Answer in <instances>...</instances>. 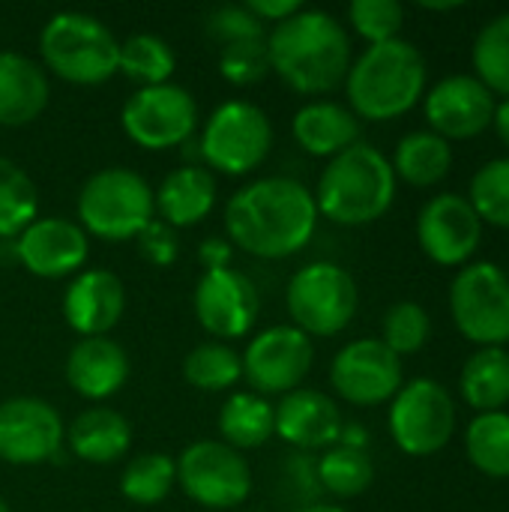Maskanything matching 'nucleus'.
Masks as SVG:
<instances>
[{
  "label": "nucleus",
  "mask_w": 509,
  "mask_h": 512,
  "mask_svg": "<svg viewBox=\"0 0 509 512\" xmlns=\"http://www.w3.org/2000/svg\"><path fill=\"white\" fill-rule=\"evenodd\" d=\"M270 147H273V123L264 114V108L246 99H231L222 102L204 123L198 156L207 162V168L219 174L243 177L264 165Z\"/></svg>",
  "instance_id": "obj_7"
},
{
  "label": "nucleus",
  "mask_w": 509,
  "mask_h": 512,
  "mask_svg": "<svg viewBox=\"0 0 509 512\" xmlns=\"http://www.w3.org/2000/svg\"><path fill=\"white\" fill-rule=\"evenodd\" d=\"M426 87V60L408 39L369 45L348 69L345 90L351 111L363 120H396L408 114Z\"/></svg>",
  "instance_id": "obj_3"
},
{
  "label": "nucleus",
  "mask_w": 509,
  "mask_h": 512,
  "mask_svg": "<svg viewBox=\"0 0 509 512\" xmlns=\"http://www.w3.org/2000/svg\"><path fill=\"white\" fill-rule=\"evenodd\" d=\"M393 198L396 174L390 159L363 141L333 156L315 189L318 216L351 228L378 222L393 207Z\"/></svg>",
  "instance_id": "obj_4"
},
{
  "label": "nucleus",
  "mask_w": 509,
  "mask_h": 512,
  "mask_svg": "<svg viewBox=\"0 0 509 512\" xmlns=\"http://www.w3.org/2000/svg\"><path fill=\"white\" fill-rule=\"evenodd\" d=\"M456 432V405L450 393L432 381L417 378L402 384L390 405V435L408 456H435Z\"/></svg>",
  "instance_id": "obj_11"
},
{
  "label": "nucleus",
  "mask_w": 509,
  "mask_h": 512,
  "mask_svg": "<svg viewBox=\"0 0 509 512\" xmlns=\"http://www.w3.org/2000/svg\"><path fill=\"white\" fill-rule=\"evenodd\" d=\"M249 512H267V510H249Z\"/></svg>",
  "instance_id": "obj_49"
},
{
  "label": "nucleus",
  "mask_w": 509,
  "mask_h": 512,
  "mask_svg": "<svg viewBox=\"0 0 509 512\" xmlns=\"http://www.w3.org/2000/svg\"><path fill=\"white\" fill-rule=\"evenodd\" d=\"M357 282L354 276L330 261H315L297 270L288 282V312L294 327L312 336H336L357 315Z\"/></svg>",
  "instance_id": "obj_8"
},
{
  "label": "nucleus",
  "mask_w": 509,
  "mask_h": 512,
  "mask_svg": "<svg viewBox=\"0 0 509 512\" xmlns=\"http://www.w3.org/2000/svg\"><path fill=\"white\" fill-rule=\"evenodd\" d=\"M219 72L225 81L237 87L258 84L270 72V54H267V36L264 39H246L222 45L219 51Z\"/></svg>",
  "instance_id": "obj_40"
},
{
  "label": "nucleus",
  "mask_w": 509,
  "mask_h": 512,
  "mask_svg": "<svg viewBox=\"0 0 509 512\" xmlns=\"http://www.w3.org/2000/svg\"><path fill=\"white\" fill-rule=\"evenodd\" d=\"M495 96L474 75H450L426 96V120L444 141H465L486 132L495 120Z\"/></svg>",
  "instance_id": "obj_19"
},
{
  "label": "nucleus",
  "mask_w": 509,
  "mask_h": 512,
  "mask_svg": "<svg viewBox=\"0 0 509 512\" xmlns=\"http://www.w3.org/2000/svg\"><path fill=\"white\" fill-rule=\"evenodd\" d=\"M246 9L267 27V24H279L291 15H297L303 9L300 0H249Z\"/></svg>",
  "instance_id": "obj_43"
},
{
  "label": "nucleus",
  "mask_w": 509,
  "mask_h": 512,
  "mask_svg": "<svg viewBox=\"0 0 509 512\" xmlns=\"http://www.w3.org/2000/svg\"><path fill=\"white\" fill-rule=\"evenodd\" d=\"M156 213L171 228H189L210 216L216 207V177L201 165H180L153 192Z\"/></svg>",
  "instance_id": "obj_24"
},
{
  "label": "nucleus",
  "mask_w": 509,
  "mask_h": 512,
  "mask_svg": "<svg viewBox=\"0 0 509 512\" xmlns=\"http://www.w3.org/2000/svg\"><path fill=\"white\" fill-rule=\"evenodd\" d=\"M330 384L351 405H384L402 390V360L381 339H357L333 357Z\"/></svg>",
  "instance_id": "obj_15"
},
{
  "label": "nucleus",
  "mask_w": 509,
  "mask_h": 512,
  "mask_svg": "<svg viewBox=\"0 0 509 512\" xmlns=\"http://www.w3.org/2000/svg\"><path fill=\"white\" fill-rule=\"evenodd\" d=\"M270 72L291 90L318 96L345 84L351 69L348 30L324 9H300L267 36Z\"/></svg>",
  "instance_id": "obj_2"
},
{
  "label": "nucleus",
  "mask_w": 509,
  "mask_h": 512,
  "mask_svg": "<svg viewBox=\"0 0 509 512\" xmlns=\"http://www.w3.org/2000/svg\"><path fill=\"white\" fill-rule=\"evenodd\" d=\"M465 450L471 465L492 477V480H509V414L492 411L477 414L465 432Z\"/></svg>",
  "instance_id": "obj_30"
},
{
  "label": "nucleus",
  "mask_w": 509,
  "mask_h": 512,
  "mask_svg": "<svg viewBox=\"0 0 509 512\" xmlns=\"http://www.w3.org/2000/svg\"><path fill=\"white\" fill-rule=\"evenodd\" d=\"M18 261L39 279H63L78 276L90 255L87 231L63 216H36L15 237Z\"/></svg>",
  "instance_id": "obj_18"
},
{
  "label": "nucleus",
  "mask_w": 509,
  "mask_h": 512,
  "mask_svg": "<svg viewBox=\"0 0 509 512\" xmlns=\"http://www.w3.org/2000/svg\"><path fill=\"white\" fill-rule=\"evenodd\" d=\"M138 249L141 255L156 264V267H171L177 261V234L171 225H165L162 219H153L138 237Z\"/></svg>",
  "instance_id": "obj_42"
},
{
  "label": "nucleus",
  "mask_w": 509,
  "mask_h": 512,
  "mask_svg": "<svg viewBox=\"0 0 509 512\" xmlns=\"http://www.w3.org/2000/svg\"><path fill=\"white\" fill-rule=\"evenodd\" d=\"M66 426L57 408L36 396L0 402V462L30 468L60 456Z\"/></svg>",
  "instance_id": "obj_14"
},
{
  "label": "nucleus",
  "mask_w": 509,
  "mask_h": 512,
  "mask_svg": "<svg viewBox=\"0 0 509 512\" xmlns=\"http://www.w3.org/2000/svg\"><path fill=\"white\" fill-rule=\"evenodd\" d=\"M339 444H342V447H351V450H366L369 435H366V429H363L360 423H351V426H342Z\"/></svg>",
  "instance_id": "obj_45"
},
{
  "label": "nucleus",
  "mask_w": 509,
  "mask_h": 512,
  "mask_svg": "<svg viewBox=\"0 0 509 512\" xmlns=\"http://www.w3.org/2000/svg\"><path fill=\"white\" fill-rule=\"evenodd\" d=\"M207 33L222 42V45H231V42H246V39H264V24L243 6H219L210 12L207 18Z\"/></svg>",
  "instance_id": "obj_41"
},
{
  "label": "nucleus",
  "mask_w": 509,
  "mask_h": 512,
  "mask_svg": "<svg viewBox=\"0 0 509 512\" xmlns=\"http://www.w3.org/2000/svg\"><path fill=\"white\" fill-rule=\"evenodd\" d=\"M240 360H243V375L258 396L291 393L312 372L315 345L294 324H276L258 333L246 345V354Z\"/></svg>",
  "instance_id": "obj_13"
},
{
  "label": "nucleus",
  "mask_w": 509,
  "mask_h": 512,
  "mask_svg": "<svg viewBox=\"0 0 509 512\" xmlns=\"http://www.w3.org/2000/svg\"><path fill=\"white\" fill-rule=\"evenodd\" d=\"M231 255H234L231 243H228V240H219V237H207V240L201 243V249H198V258H201V264H204L207 270H222V267H228V264H231Z\"/></svg>",
  "instance_id": "obj_44"
},
{
  "label": "nucleus",
  "mask_w": 509,
  "mask_h": 512,
  "mask_svg": "<svg viewBox=\"0 0 509 512\" xmlns=\"http://www.w3.org/2000/svg\"><path fill=\"white\" fill-rule=\"evenodd\" d=\"M123 132L144 150H171L192 141L198 105L192 93L174 81L138 87L120 111Z\"/></svg>",
  "instance_id": "obj_12"
},
{
  "label": "nucleus",
  "mask_w": 509,
  "mask_h": 512,
  "mask_svg": "<svg viewBox=\"0 0 509 512\" xmlns=\"http://www.w3.org/2000/svg\"><path fill=\"white\" fill-rule=\"evenodd\" d=\"M177 483V465L165 453H141L120 474V495L135 507L162 504Z\"/></svg>",
  "instance_id": "obj_31"
},
{
  "label": "nucleus",
  "mask_w": 509,
  "mask_h": 512,
  "mask_svg": "<svg viewBox=\"0 0 509 512\" xmlns=\"http://www.w3.org/2000/svg\"><path fill=\"white\" fill-rule=\"evenodd\" d=\"M393 174L402 177L411 186H435L441 183L453 168V150L450 144L435 132H411L399 141L393 153Z\"/></svg>",
  "instance_id": "obj_29"
},
{
  "label": "nucleus",
  "mask_w": 509,
  "mask_h": 512,
  "mask_svg": "<svg viewBox=\"0 0 509 512\" xmlns=\"http://www.w3.org/2000/svg\"><path fill=\"white\" fill-rule=\"evenodd\" d=\"M462 399L480 414H492L509 405V351L480 348L462 369Z\"/></svg>",
  "instance_id": "obj_28"
},
{
  "label": "nucleus",
  "mask_w": 509,
  "mask_h": 512,
  "mask_svg": "<svg viewBox=\"0 0 509 512\" xmlns=\"http://www.w3.org/2000/svg\"><path fill=\"white\" fill-rule=\"evenodd\" d=\"M483 237V222L471 201L453 192L435 195L417 216V240L426 258L441 267H462L471 261Z\"/></svg>",
  "instance_id": "obj_17"
},
{
  "label": "nucleus",
  "mask_w": 509,
  "mask_h": 512,
  "mask_svg": "<svg viewBox=\"0 0 509 512\" xmlns=\"http://www.w3.org/2000/svg\"><path fill=\"white\" fill-rule=\"evenodd\" d=\"M81 228L99 240H135L156 216L150 183L132 168H102L90 174L78 192Z\"/></svg>",
  "instance_id": "obj_6"
},
{
  "label": "nucleus",
  "mask_w": 509,
  "mask_h": 512,
  "mask_svg": "<svg viewBox=\"0 0 509 512\" xmlns=\"http://www.w3.org/2000/svg\"><path fill=\"white\" fill-rule=\"evenodd\" d=\"M192 306L198 324L210 336H216V342H222V339H240L255 327L261 312V297L246 273L234 267H222V270H204L192 294Z\"/></svg>",
  "instance_id": "obj_16"
},
{
  "label": "nucleus",
  "mask_w": 509,
  "mask_h": 512,
  "mask_svg": "<svg viewBox=\"0 0 509 512\" xmlns=\"http://www.w3.org/2000/svg\"><path fill=\"white\" fill-rule=\"evenodd\" d=\"M39 213L36 183L21 165L0 156V240H15Z\"/></svg>",
  "instance_id": "obj_33"
},
{
  "label": "nucleus",
  "mask_w": 509,
  "mask_h": 512,
  "mask_svg": "<svg viewBox=\"0 0 509 512\" xmlns=\"http://www.w3.org/2000/svg\"><path fill=\"white\" fill-rule=\"evenodd\" d=\"M492 123H495L498 138H501V141L509 147V99H504V102L495 108V120H492Z\"/></svg>",
  "instance_id": "obj_46"
},
{
  "label": "nucleus",
  "mask_w": 509,
  "mask_h": 512,
  "mask_svg": "<svg viewBox=\"0 0 509 512\" xmlns=\"http://www.w3.org/2000/svg\"><path fill=\"white\" fill-rule=\"evenodd\" d=\"M183 378L204 393H222L240 384L243 360L225 342H204L195 345L183 360Z\"/></svg>",
  "instance_id": "obj_32"
},
{
  "label": "nucleus",
  "mask_w": 509,
  "mask_h": 512,
  "mask_svg": "<svg viewBox=\"0 0 509 512\" xmlns=\"http://www.w3.org/2000/svg\"><path fill=\"white\" fill-rule=\"evenodd\" d=\"M51 99L48 75L18 51H0V126L33 123Z\"/></svg>",
  "instance_id": "obj_23"
},
{
  "label": "nucleus",
  "mask_w": 509,
  "mask_h": 512,
  "mask_svg": "<svg viewBox=\"0 0 509 512\" xmlns=\"http://www.w3.org/2000/svg\"><path fill=\"white\" fill-rule=\"evenodd\" d=\"M429 333H432V321H429L426 309L420 303L405 300V303H396L387 309L381 342L396 357H405V354H417L429 342Z\"/></svg>",
  "instance_id": "obj_38"
},
{
  "label": "nucleus",
  "mask_w": 509,
  "mask_h": 512,
  "mask_svg": "<svg viewBox=\"0 0 509 512\" xmlns=\"http://www.w3.org/2000/svg\"><path fill=\"white\" fill-rule=\"evenodd\" d=\"M321 486L336 495V498H357L363 495L372 480H375V465L369 459L366 450H351V447H342V444H333L318 468H315Z\"/></svg>",
  "instance_id": "obj_35"
},
{
  "label": "nucleus",
  "mask_w": 509,
  "mask_h": 512,
  "mask_svg": "<svg viewBox=\"0 0 509 512\" xmlns=\"http://www.w3.org/2000/svg\"><path fill=\"white\" fill-rule=\"evenodd\" d=\"M315 228V195L291 177H261L225 204L228 237L255 258H291L309 246Z\"/></svg>",
  "instance_id": "obj_1"
},
{
  "label": "nucleus",
  "mask_w": 509,
  "mask_h": 512,
  "mask_svg": "<svg viewBox=\"0 0 509 512\" xmlns=\"http://www.w3.org/2000/svg\"><path fill=\"white\" fill-rule=\"evenodd\" d=\"M276 408V435L297 450H330L342 435V414L321 390L297 387Z\"/></svg>",
  "instance_id": "obj_21"
},
{
  "label": "nucleus",
  "mask_w": 509,
  "mask_h": 512,
  "mask_svg": "<svg viewBox=\"0 0 509 512\" xmlns=\"http://www.w3.org/2000/svg\"><path fill=\"white\" fill-rule=\"evenodd\" d=\"M219 435L231 450H258L276 435V408L258 393H234L219 408Z\"/></svg>",
  "instance_id": "obj_27"
},
{
  "label": "nucleus",
  "mask_w": 509,
  "mask_h": 512,
  "mask_svg": "<svg viewBox=\"0 0 509 512\" xmlns=\"http://www.w3.org/2000/svg\"><path fill=\"white\" fill-rule=\"evenodd\" d=\"M468 201L480 222L509 228V159H492L474 174Z\"/></svg>",
  "instance_id": "obj_37"
},
{
  "label": "nucleus",
  "mask_w": 509,
  "mask_h": 512,
  "mask_svg": "<svg viewBox=\"0 0 509 512\" xmlns=\"http://www.w3.org/2000/svg\"><path fill=\"white\" fill-rule=\"evenodd\" d=\"M348 18H351V27L369 45H381V42L399 39L405 9L396 0H354L348 6Z\"/></svg>",
  "instance_id": "obj_39"
},
{
  "label": "nucleus",
  "mask_w": 509,
  "mask_h": 512,
  "mask_svg": "<svg viewBox=\"0 0 509 512\" xmlns=\"http://www.w3.org/2000/svg\"><path fill=\"white\" fill-rule=\"evenodd\" d=\"M75 459L90 465H111L120 456H126L132 444V426L129 420L114 408H84L69 426L63 438Z\"/></svg>",
  "instance_id": "obj_25"
},
{
  "label": "nucleus",
  "mask_w": 509,
  "mask_h": 512,
  "mask_svg": "<svg viewBox=\"0 0 509 512\" xmlns=\"http://www.w3.org/2000/svg\"><path fill=\"white\" fill-rule=\"evenodd\" d=\"M126 312L123 279L111 270H81L63 294V318L81 336L111 333Z\"/></svg>",
  "instance_id": "obj_20"
},
{
  "label": "nucleus",
  "mask_w": 509,
  "mask_h": 512,
  "mask_svg": "<svg viewBox=\"0 0 509 512\" xmlns=\"http://www.w3.org/2000/svg\"><path fill=\"white\" fill-rule=\"evenodd\" d=\"M294 141L312 156H339L360 141V117L339 102H309L291 120Z\"/></svg>",
  "instance_id": "obj_26"
},
{
  "label": "nucleus",
  "mask_w": 509,
  "mask_h": 512,
  "mask_svg": "<svg viewBox=\"0 0 509 512\" xmlns=\"http://www.w3.org/2000/svg\"><path fill=\"white\" fill-rule=\"evenodd\" d=\"M474 78H480L492 96L509 99V12L492 18L474 42Z\"/></svg>",
  "instance_id": "obj_36"
},
{
  "label": "nucleus",
  "mask_w": 509,
  "mask_h": 512,
  "mask_svg": "<svg viewBox=\"0 0 509 512\" xmlns=\"http://www.w3.org/2000/svg\"><path fill=\"white\" fill-rule=\"evenodd\" d=\"M300 512H348L342 510V507H336V504H312V507H306V510Z\"/></svg>",
  "instance_id": "obj_47"
},
{
  "label": "nucleus",
  "mask_w": 509,
  "mask_h": 512,
  "mask_svg": "<svg viewBox=\"0 0 509 512\" xmlns=\"http://www.w3.org/2000/svg\"><path fill=\"white\" fill-rule=\"evenodd\" d=\"M450 312L456 330L483 348L509 342V276L489 264H465L450 288Z\"/></svg>",
  "instance_id": "obj_9"
},
{
  "label": "nucleus",
  "mask_w": 509,
  "mask_h": 512,
  "mask_svg": "<svg viewBox=\"0 0 509 512\" xmlns=\"http://www.w3.org/2000/svg\"><path fill=\"white\" fill-rule=\"evenodd\" d=\"M126 378H129V357L123 345H117L108 336L78 339L66 357V384L90 402L111 399L114 393L123 390Z\"/></svg>",
  "instance_id": "obj_22"
},
{
  "label": "nucleus",
  "mask_w": 509,
  "mask_h": 512,
  "mask_svg": "<svg viewBox=\"0 0 509 512\" xmlns=\"http://www.w3.org/2000/svg\"><path fill=\"white\" fill-rule=\"evenodd\" d=\"M177 66L174 48L156 33H135L120 45V72L141 87L168 84Z\"/></svg>",
  "instance_id": "obj_34"
},
{
  "label": "nucleus",
  "mask_w": 509,
  "mask_h": 512,
  "mask_svg": "<svg viewBox=\"0 0 509 512\" xmlns=\"http://www.w3.org/2000/svg\"><path fill=\"white\" fill-rule=\"evenodd\" d=\"M174 465L180 489L204 510H234L252 492L249 462L222 441H195Z\"/></svg>",
  "instance_id": "obj_10"
},
{
  "label": "nucleus",
  "mask_w": 509,
  "mask_h": 512,
  "mask_svg": "<svg viewBox=\"0 0 509 512\" xmlns=\"http://www.w3.org/2000/svg\"><path fill=\"white\" fill-rule=\"evenodd\" d=\"M0 512H12V510H9V504H6V498H3V495H0Z\"/></svg>",
  "instance_id": "obj_48"
},
{
  "label": "nucleus",
  "mask_w": 509,
  "mask_h": 512,
  "mask_svg": "<svg viewBox=\"0 0 509 512\" xmlns=\"http://www.w3.org/2000/svg\"><path fill=\"white\" fill-rule=\"evenodd\" d=\"M45 69L81 87L105 84L120 72V42L105 21L87 12H57L39 33Z\"/></svg>",
  "instance_id": "obj_5"
}]
</instances>
